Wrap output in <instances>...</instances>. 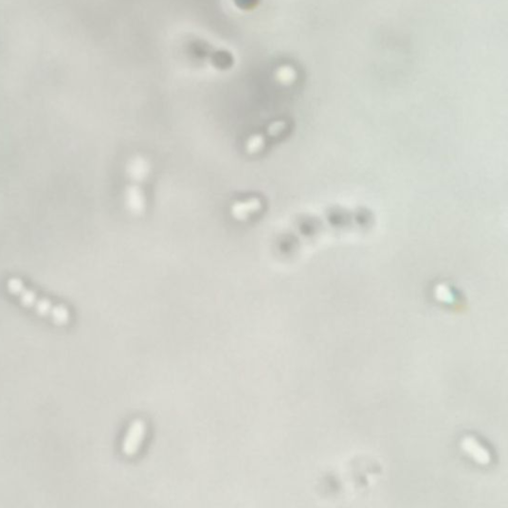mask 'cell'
<instances>
[{
    "instance_id": "1",
    "label": "cell",
    "mask_w": 508,
    "mask_h": 508,
    "mask_svg": "<svg viewBox=\"0 0 508 508\" xmlns=\"http://www.w3.org/2000/svg\"><path fill=\"white\" fill-rule=\"evenodd\" d=\"M6 287L11 295L18 297L22 305L31 309L33 308L39 316L49 318L54 324L58 325H67L70 322L71 314L67 307L54 305L47 299L39 298L34 291L25 286L20 278L12 277L8 279Z\"/></svg>"
},
{
    "instance_id": "2",
    "label": "cell",
    "mask_w": 508,
    "mask_h": 508,
    "mask_svg": "<svg viewBox=\"0 0 508 508\" xmlns=\"http://www.w3.org/2000/svg\"><path fill=\"white\" fill-rule=\"evenodd\" d=\"M146 434V424L142 419L133 420L127 429L122 445V454L125 457H133L137 454Z\"/></svg>"
}]
</instances>
